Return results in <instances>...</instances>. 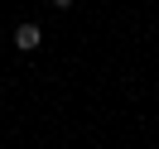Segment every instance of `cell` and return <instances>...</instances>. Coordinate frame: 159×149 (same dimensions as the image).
<instances>
[{
  "mask_svg": "<svg viewBox=\"0 0 159 149\" xmlns=\"http://www.w3.org/2000/svg\"><path fill=\"white\" fill-rule=\"evenodd\" d=\"M39 43H43V29H39V24H20V29H15V48H20V53H34Z\"/></svg>",
  "mask_w": 159,
  "mask_h": 149,
  "instance_id": "obj_1",
  "label": "cell"
},
{
  "mask_svg": "<svg viewBox=\"0 0 159 149\" xmlns=\"http://www.w3.org/2000/svg\"><path fill=\"white\" fill-rule=\"evenodd\" d=\"M68 5H72V0H53V10H68Z\"/></svg>",
  "mask_w": 159,
  "mask_h": 149,
  "instance_id": "obj_2",
  "label": "cell"
}]
</instances>
